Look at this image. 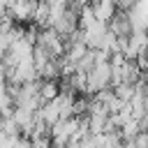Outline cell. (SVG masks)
I'll list each match as a JSON object with an SVG mask.
<instances>
[{
  "label": "cell",
  "instance_id": "obj_1",
  "mask_svg": "<svg viewBox=\"0 0 148 148\" xmlns=\"http://www.w3.org/2000/svg\"><path fill=\"white\" fill-rule=\"evenodd\" d=\"M90 12H92L95 21L109 23V18L116 14V2H95V5H90Z\"/></svg>",
  "mask_w": 148,
  "mask_h": 148
}]
</instances>
